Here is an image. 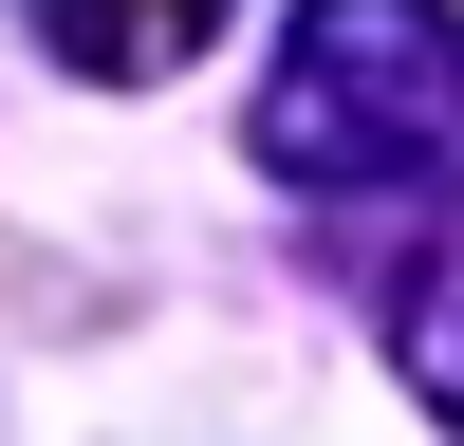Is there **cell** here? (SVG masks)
<instances>
[{
  "mask_svg": "<svg viewBox=\"0 0 464 446\" xmlns=\"http://www.w3.org/2000/svg\"><path fill=\"white\" fill-rule=\"evenodd\" d=\"M19 19H37L56 74H168V56L223 37V0H19Z\"/></svg>",
  "mask_w": 464,
  "mask_h": 446,
  "instance_id": "2",
  "label": "cell"
},
{
  "mask_svg": "<svg viewBox=\"0 0 464 446\" xmlns=\"http://www.w3.org/2000/svg\"><path fill=\"white\" fill-rule=\"evenodd\" d=\"M242 149L316 205H446L464 186V0H297Z\"/></svg>",
  "mask_w": 464,
  "mask_h": 446,
  "instance_id": "1",
  "label": "cell"
},
{
  "mask_svg": "<svg viewBox=\"0 0 464 446\" xmlns=\"http://www.w3.org/2000/svg\"><path fill=\"white\" fill-rule=\"evenodd\" d=\"M391 372H409V391H428L446 428H464V223H446V242L391 279Z\"/></svg>",
  "mask_w": 464,
  "mask_h": 446,
  "instance_id": "3",
  "label": "cell"
}]
</instances>
